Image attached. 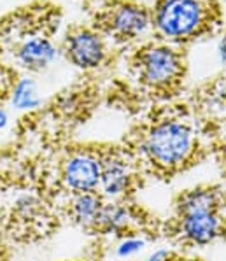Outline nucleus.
<instances>
[{"instance_id":"nucleus-1","label":"nucleus","mask_w":226,"mask_h":261,"mask_svg":"<svg viewBox=\"0 0 226 261\" xmlns=\"http://www.w3.org/2000/svg\"><path fill=\"white\" fill-rule=\"evenodd\" d=\"M62 11L46 0H37L0 18V62L27 72H42L56 60L60 47L56 34Z\"/></svg>"},{"instance_id":"nucleus-2","label":"nucleus","mask_w":226,"mask_h":261,"mask_svg":"<svg viewBox=\"0 0 226 261\" xmlns=\"http://www.w3.org/2000/svg\"><path fill=\"white\" fill-rule=\"evenodd\" d=\"M214 13L211 0H160L151 11V21L161 37L183 42L211 30Z\"/></svg>"},{"instance_id":"nucleus-3","label":"nucleus","mask_w":226,"mask_h":261,"mask_svg":"<svg viewBox=\"0 0 226 261\" xmlns=\"http://www.w3.org/2000/svg\"><path fill=\"white\" fill-rule=\"evenodd\" d=\"M142 147L156 167L177 168L186 163L195 151V134L188 123L165 119L147 132Z\"/></svg>"},{"instance_id":"nucleus-4","label":"nucleus","mask_w":226,"mask_h":261,"mask_svg":"<svg viewBox=\"0 0 226 261\" xmlns=\"http://www.w3.org/2000/svg\"><path fill=\"white\" fill-rule=\"evenodd\" d=\"M181 231L193 244H211L221 235L217 195L212 190H195L181 200Z\"/></svg>"},{"instance_id":"nucleus-5","label":"nucleus","mask_w":226,"mask_h":261,"mask_svg":"<svg viewBox=\"0 0 226 261\" xmlns=\"http://www.w3.org/2000/svg\"><path fill=\"white\" fill-rule=\"evenodd\" d=\"M135 70L142 84L153 90H170L184 72L183 55L167 44H151L139 51Z\"/></svg>"},{"instance_id":"nucleus-6","label":"nucleus","mask_w":226,"mask_h":261,"mask_svg":"<svg viewBox=\"0 0 226 261\" xmlns=\"http://www.w3.org/2000/svg\"><path fill=\"white\" fill-rule=\"evenodd\" d=\"M151 25L153 21L149 9L137 2L116 0V2H109L98 11L95 28L102 35L128 42L146 34Z\"/></svg>"},{"instance_id":"nucleus-7","label":"nucleus","mask_w":226,"mask_h":261,"mask_svg":"<svg viewBox=\"0 0 226 261\" xmlns=\"http://www.w3.org/2000/svg\"><path fill=\"white\" fill-rule=\"evenodd\" d=\"M60 53L81 70H95L107 58L106 37L95 27L72 25L63 34Z\"/></svg>"},{"instance_id":"nucleus-8","label":"nucleus","mask_w":226,"mask_h":261,"mask_svg":"<svg viewBox=\"0 0 226 261\" xmlns=\"http://www.w3.org/2000/svg\"><path fill=\"white\" fill-rule=\"evenodd\" d=\"M102 158L90 151H76L63 162L62 179L63 184L74 195L96 191L100 186Z\"/></svg>"},{"instance_id":"nucleus-9","label":"nucleus","mask_w":226,"mask_h":261,"mask_svg":"<svg viewBox=\"0 0 226 261\" xmlns=\"http://www.w3.org/2000/svg\"><path fill=\"white\" fill-rule=\"evenodd\" d=\"M132 170L123 158L109 154L102 158V172H100V190L109 198H118L130 190Z\"/></svg>"},{"instance_id":"nucleus-10","label":"nucleus","mask_w":226,"mask_h":261,"mask_svg":"<svg viewBox=\"0 0 226 261\" xmlns=\"http://www.w3.org/2000/svg\"><path fill=\"white\" fill-rule=\"evenodd\" d=\"M104 208V200L96 191L79 193L74 196L70 205L72 219L83 228H96L100 212Z\"/></svg>"},{"instance_id":"nucleus-11","label":"nucleus","mask_w":226,"mask_h":261,"mask_svg":"<svg viewBox=\"0 0 226 261\" xmlns=\"http://www.w3.org/2000/svg\"><path fill=\"white\" fill-rule=\"evenodd\" d=\"M130 223L132 214L127 207L119 205V203H104L96 228L106 233H118V231L127 230Z\"/></svg>"},{"instance_id":"nucleus-12","label":"nucleus","mask_w":226,"mask_h":261,"mask_svg":"<svg viewBox=\"0 0 226 261\" xmlns=\"http://www.w3.org/2000/svg\"><path fill=\"white\" fill-rule=\"evenodd\" d=\"M11 102L19 111H34L40 106V98L35 90V84L28 77H18L9 95Z\"/></svg>"},{"instance_id":"nucleus-13","label":"nucleus","mask_w":226,"mask_h":261,"mask_svg":"<svg viewBox=\"0 0 226 261\" xmlns=\"http://www.w3.org/2000/svg\"><path fill=\"white\" fill-rule=\"evenodd\" d=\"M144 246H146V242L140 237H124L118 244V247H116V256L123 259L132 258V256L139 254L144 249Z\"/></svg>"},{"instance_id":"nucleus-14","label":"nucleus","mask_w":226,"mask_h":261,"mask_svg":"<svg viewBox=\"0 0 226 261\" xmlns=\"http://www.w3.org/2000/svg\"><path fill=\"white\" fill-rule=\"evenodd\" d=\"M16 81H18V79L14 77V70L11 69L9 65L0 63V102H2L6 96L11 95V90H13Z\"/></svg>"},{"instance_id":"nucleus-15","label":"nucleus","mask_w":226,"mask_h":261,"mask_svg":"<svg viewBox=\"0 0 226 261\" xmlns=\"http://www.w3.org/2000/svg\"><path fill=\"white\" fill-rule=\"evenodd\" d=\"M16 208L21 212L23 216H34L35 211L39 208V202L34 196H23L16 202Z\"/></svg>"},{"instance_id":"nucleus-16","label":"nucleus","mask_w":226,"mask_h":261,"mask_svg":"<svg viewBox=\"0 0 226 261\" xmlns=\"http://www.w3.org/2000/svg\"><path fill=\"white\" fill-rule=\"evenodd\" d=\"M170 258H172L170 251H167V249H156V251H153L147 256L146 261H170Z\"/></svg>"},{"instance_id":"nucleus-17","label":"nucleus","mask_w":226,"mask_h":261,"mask_svg":"<svg viewBox=\"0 0 226 261\" xmlns=\"http://www.w3.org/2000/svg\"><path fill=\"white\" fill-rule=\"evenodd\" d=\"M7 123H9V116H7V112L0 107V130H4V128L7 126Z\"/></svg>"},{"instance_id":"nucleus-18","label":"nucleus","mask_w":226,"mask_h":261,"mask_svg":"<svg viewBox=\"0 0 226 261\" xmlns=\"http://www.w3.org/2000/svg\"><path fill=\"white\" fill-rule=\"evenodd\" d=\"M177 261H196V259H177Z\"/></svg>"}]
</instances>
